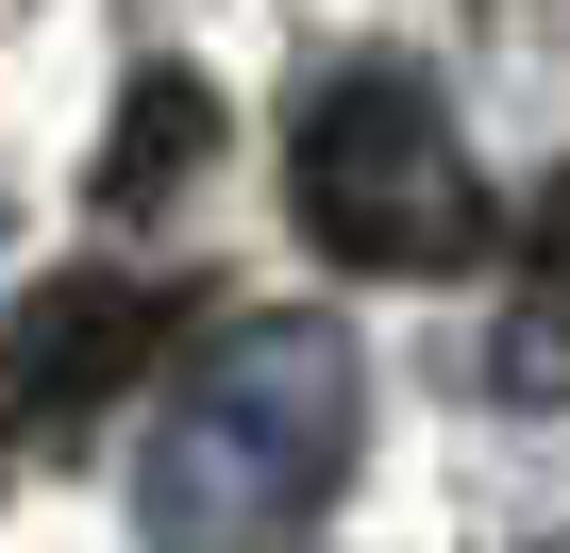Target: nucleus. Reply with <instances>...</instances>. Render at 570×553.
<instances>
[{
	"mask_svg": "<svg viewBox=\"0 0 570 553\" xmlns=\"http://www.w3.org/2000/svg\"><path fill=\"white\" fill-rule=\"evenodd\" d=\"M370 453V353L320 303H252L218 319L135 436V536L151 553H285Z\"/></svg>",
	"mask_w": 570,
	"mask_h": 553,
	"instance_id": "nucleus-1",
	"label": "nucleus"
},
{
	"mask_svg": "<svg viewBox=\"0 0 570 553\" xmlns=\"http://www.w3.org/2000/svg\"><path fill=\"white\" fill-rule=\"evenodd\" d=\"M285 218L370 286H436V268L487 251V168L420 68H336L285 135Z\"/></svg>",
	"mask_w": 570,
	"mask_h": 553,
	"instance_id": "nucleus-2",
	"label": "nucleus"
},
{
	"mask_svg": "<svg viewBox=\"0 0 570 553\" xmlns=\"http://www.w3.org/2000/svg\"><path fill=\"white\" fill-rule=\"evenodd\" d=\"M487 386H503V403H570V168H553L537 218H520L503 319H487Z\"/></svg>",
	"mask_w": 570,
	"mask_h": 553,
	"instance_id": "nucleus-3",
	"label": "nucleus"
},
{
	"mask_svg": "<svg viewBox=\"0 0 570 553\" xmlns=\"http://www.w3.org/2000/svg\"><path fill=\"white\" fill-rule=\"evenodd\" d=\"M151 336H168V303H135V286H51V303L18 319V369H35V403L68 419V403H101Z\"/></svg>",
	"mask_w": 570,
	"mask_h": 553,
	"instance_id": "nucleus-4",
	"label": "nucleus"
},
{
	"mask_svg": "<svg viewBox=\"0 0 570 553\" xmlns=\"http://www.w3.org/2000/svg\"><path fill=\"white\" fill-rule=\"evenodd\" d=\"M202 135H218V101H202V68H151V85L118 101V135H101V201H118V218H151V201H185V168H202Z\"/></svg>",
	"mask_w": 570,
	"mask_h": 553,
	"instance_id": "nucleus-5",
	"label": "nucleus"
},
{
	"mask_svg": "<svg viewBox=\"0 0 570 553\" xmlns=\"http://www.w3.org/2000/svg\"><path fill=\"white\" fill-rule=\"evenodd\" d=\"M51 403H35V369H18V336H0V470H18V436H35Z\"/></svg>",
	"mask_w": 570,
	"mask_h": 553,
	"instance_id": "nucleus-6",
	"label": "nucleus"
},
{
	"mask_svg": "<svg viewBox=\"0 0 570 553\" xmlns=\"http://www.w3.org/2000/svg\"><path fill=\"white\" fill-rule=\"evenodd\" d=\"M537 553H570V536H537Z\"/></svg>",
	"mask_w": 570,
	"mask_h": 553,
	"instance_id": "nucleus-7",
	"label": "nucleus"
}]
</instances>
